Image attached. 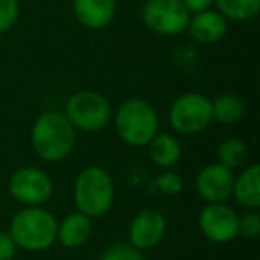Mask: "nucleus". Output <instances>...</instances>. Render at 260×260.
Masks as SVG:
<instances>
[{
  "label": "nucleus",
  "mask_w": 260,
  "mask_h": 260,
  "mask_svg": "<svg viewBox=\"0 0 260 260\" xmlns=\"http://www.w3.org/2000/svg\"><path fill=\"white\" fill-rule=\"evenodd\" d=\"M232 194L242 207L249 210H256L260 207V168L258 164H251L234 178Z\"/></svg>",
  "instance_id": "obj_15"
},
{
  "label": "nucleus",
  "mask_w": 260,
  "mask_h": 260,
  "mask_svg": "<svg viewBox=\"0 0 260 260\" xmlns=\"http://www.w3.org/2000/svg\"><path fill=\"white\" fill-rule=\"evenodd\" d=\"M55 216L41 207H27L15 214L11 221V234L16 246L27 251H43L57 241Z\"/></svg>",
  "instance_id": "obj_2"
},
{
  "label": "nucleus",
  "mask_w": 260,
  "mask_h": 260,
  "mask_svg": "<svg viewBox=\"0 0 260 260\" xmlns=\"http://www.w3.org/2000/svg\"><path fill=\"white\" fill-rule=\"evenodd\" d=\"M64 116L75 128L84 132H98L111 121V104L96 91H79L66 102Z\"/></svg>",
  "instance_id": "obj_5"
},
{
  "label": "nucleus",
  "mask_w": 260,
  "mask_h": 260,
  "mask_svg": "<svg viewBox=\"0 0 260 260\" xmlns=\"http://www.w3.org/2000/svg\"><path fill=\"white\" fill-rule=\"evenodd\" d=\"M191 13L182 0H145L141 20L152 32L160 36H177L187 30Z\"/></svg>",
  "instance_id": "obj_7"
},
{
  "label": "nucleus",
  "mask_w": 260,
  "mask_h": 260,
  "mask_svg": "<svg viewBox=\"0 0 260 260\" xmlns=\"http://www.w3.org/2000/svg\"><path fill=\"white\" fill-rule=\"evenodd\" d=\"M187 30L192 40L198 43L214 45L226 36L228 20L216 9H205V11L194 13L189 18Z\"/></svg>",
  "instance_id": "obj_12"
},
{
  "label": "nucleus",
  "mask_w": 260,
  "mask_h": 260,
  "mask_svg": "<svg viewBox=\"0 0 260 260\" xmlns=\"http://www.w3.org/2000/svg\"><path fill=\"white\" fill-rule=\"evenodd\" d=\"M217 157L219 164L226 166L228 170L234 171L235 168L242 166L248 159V146L242 139L239 138H228L217 148Z\"/></svg>",
  "instance_id": "obj_19"
},
{
  "label": "nucleus",
  "mask_w": 260,
  "mask_h": 260,
  "mask_svg": "<svg viewBox=\"0 0 260 260\" xmlns=\"http://www.w3.org/2000/svg\"><path fill=\"white\" fill-rule=\"evenodd\" d=\"M239 235L246 239H256L260 235V216L251 210L239 217Z\"/></svg>",
  "instance_id": "obj_22"
},
{
  "label": "nucleus",
  "mask_w": 260,
  "mask_h": 260,
  "mask_svg": "<svg viewBox=\"0 0 260 260\" xmlns=\"http://www.w3.org/2000/svg\"><path fill=\"white\" fill-rule=\"evenodd\" d=\"M216 11L232 22H248L260 13V0H214Z\"/></svg>",
  "instance_id": "obj_18"
},
{
  "label": "nucleus",
  "mask_w": 260,
  "mask_h": 260,
  "mask_svg": "<svg viewBox=\"0 0 260 260\" xmlns=\"http://www.w3.org/2000/svg\"><path fill=\"white\" fill-rule=\"evenodd\" d=\"M75 126L64 112L48 111L38 116L30 132L32 148L47 162H61L75 148Z\"/></svg>",
  "instance_id": "obj_1"
},
{
  "label": "nucleus",
  "mask_w": 260,
  "mask_h": 260,
  "mask_svg": "<svg viewBox=\"0 0 260 260\" xmlns=\"http://www.w3.org/2000/svg\"><path fill=\"white\" fill-rule=\"evenodd\" d=\"M184 6L187 8V11L191 15L200 11H205V9H210V6L214 4V0H182Z\"/></svg>",
  "instance_id": "obj_25"
},
{
  "label": "nucleus",
  "mask_w": 260,
  "mask_h": 260,
  "mask_svg": "<svg viewBox=\"0 0 260 260\" xmlns=\"http://www.w3.org/2000/svg\"><path fill=\"white\" fill-rule=\"evenodd\" d=\"M100 260H145V256L132 244H114L102 253Z\"/></svg>",
  "instance_id": "obj_21"
},
{
  "label": "nucleus",
  "mask_w": 260,
  "mask_h": 260,
  "mask_svg": "<svg viewBox=\"0 0 260 260\" xmlns=\"http://www.w3.org/2000/svg\"><path fill=\"white\" fill-rule=\"evenodd\" d=\"M198 226L209 241L224 244L239 235V216L226 203H209L198 216Z\"/></svg>",
  "instance_id": "obj_9"
},
{
  "label": "nucleus",
  "mask_w": 260,
  "mask_h": 260,
  "mask_svg": "<svg viewBox=\"0 0 260 260\" xmlns=\"http://www.w3.org/2000/svg\"><path fill=\"white\" fill-rule=\"evenodd\" d=\"M52 191H54V185L50 177L40 168H20L9 178V192L16 202L23 205H41L50 200Z\"/></svg>",
  "instance_id": "obj_8"
},
{
  "label": "nucleus",
  "mask_w": 260,
  "mask_h": 260,
  "mask_svg": "<svg viewBox=\"0 0 260 260\" xmlns=\"http://www.w3.org/2000/svg\"><path fill=\"white\" fill-rule=\"evenodd\" d=\"M246 114V105L239 96L232 93L219 94L212 102V119L223 125H237Z\"/></svg>",
  "instance_id": "obj_17"
},
{
  "label": "nucleus",
  "mask_w": 260,
  "mask_h": 260,
  "mask_svg": "<svg viewBox=\"0 0 260 260\" xmlns=\"http://www.w3.org/2000/svg\"><path fill=\"white\" fill-rule=\"evenodd\" d=\"M91 217H87L82 212H72L57 223V241L64 248L75 249L84 246L91 237Z\"/></svg>",
  "instance_id": "obj_14"
},
{
  "label": "nucleus",
  "mask_w": 260,
  "mask_h": 260,
  "mask_svg": "<svg viewBox=\"0 0 260 260\" xmlns=\"http://www.w3.org/2000/svg\"><path fill=\"white\" fill-rule=\"evenodd\" d=\"M20 18L18 0H0V34L8 32L15 27Z\"/></svg>",
  "instance_id": "obj_20"
},
{
  "label": "nucleus",
  "mask_w": 260,
  "mask_h": 260,
  "mask_svg": "<svg viewBox=\"0 0 260 260\" xmlns=\"http://www.w3.org/2000/svg\"><path fill=\"white\" fill-rule=\"evenodd\" d=\"M166 228L168 223L164 214H160L159 210H153V209L141 210L132 219V223H130L128 228L130 244L134 246V248H138L139 251L155 248L164 239Z\"/></svg>",
  "instance_id": "obj_11"
},
{
  "label": "nucleus",
  "mask_w": 260,
  "mask_h": 260,
  "mask_svg": "<svg viewBox=\"0 0 260 260\" xmlns=\"http://www.w3.org/2000/svg\"><path fill=\"white\" fill-rule=\"evenodd\" d=\"M73 13L84 27L100 30L114 20L116 0H73Z\"/></svg>",
  "instance_id": "obj_13"
},
{
  "label": "nucleus",
  "mask_w": 260,
  "mask_h": 260,
  "mask_svg": "<svg viewBox=\"0 0 260 260\" xmlns=\"http://www.w3.org/2000/svg\"><path fill=\"white\" fill-rule=\"evenodd\" d=\"M150 146V159L153 160V164L162 170H170L175 164L180 160L182 157V148L180 143L175 136L166 134V132H157L152 138V141L148 143Z\"/></svg>",
  "instance_id": "obj_16"
},
{
  "label": "nucleus",
  "mask_w": 260,
  "mask_h": 260,
  "mask_svg": "<svg viewBox=\"0 0 260 260\" xmlns=\"http://www.w3.org/2000/svg\"><path fill=\"white\" fill-rule=\"evenodd\" d=\"M212 121V100L202 93H185L170 107V125L185 136L200 134Z\"/></svg>",
  "instance_id": "obj_6"
},
{
  "label": "nucleus",
  "mask_w": 260,
  "mask_h": 260,
  "mask_svg": "<svg viewBox=\"0 0 260 260\" xmlns=\"http://www.w3.org/2000/svg\"><path fill=\"white\" fill-rule=\"evenodd\" d=\"M114 125L123 143L130 146H146L159 132V116L146 100L130 98L119 105Z\"/></svg>",
  "instance_id": "obj_4"
},
{
  "label": "nucleus",
  "mask_w": 260,
  "mask_h": 260,
  "mask_svg": "<svg viewBox=\"0 0 260 260\" xmlns=\"http://www.w3.org/2000/svg\"><path fill=\"white\" fill-rule=\"evenodd\" d=\"M155 184L164 194H178L184 189V182H182L180 175L173 173V171H168V173L160 175L155 180Z\"/></svg>",
  "instance_id": "obj_23"
},
{
  "label": "nucleus",
  "mask_w": 260,
  "mask_h": 260,
  "mask_svg": "<svg viewBox=\"0 0 260 260\" xmlns=\"http://www.w3.org/2000/svg\"><path fill=\"white\" fill-rule=\"evenodd\" d=\"M16 242L13 241L11 234L0 232V260H13L16 255Z\"/></svg>",
  "instance_id": "obj_24"
},
{
  "label": "nucleus",
  "mask_w": 260,
  "mask_h": 260,
  "mask_svg": "<svg viewBox=\"0 0 260 260\" xmlns=\"http://www.w3.org/2000/svg\"><path fill=\"white\" fill-rule=\"evenodd\" d=\"M234 173L219 162L207 164L196 178V192L207 203H223L232 196Z\"/></svg>",
  "instance_id": "obj_10"
},
{
  "label": "nucleus",
  "mask_w": 260,
  "mask_h": 260,
  "mask_svg": "<svg viewBox=\"0 0 260 260\" xmlns=\"http://www.w3.org/2000/svg\"><path fill=\"white\" fill-rule=\"evenodd\" d=\"M114 182L111 175L98 166H89L79 173L73 185V200L79 212L87 217L104 216L114 203Z\"/></svg>",
  "instance_id": "obj_3"
}]
</instances>
